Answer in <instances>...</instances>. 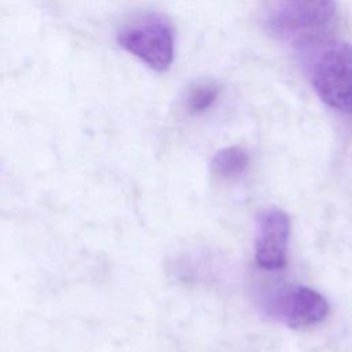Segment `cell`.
<instances>
[{"mask_svg": "<svg viewBox=\"0 0 352 352\" xmlns=\"http://www.w3.org/2000/svg\"><path fill=\"white\" fill-rule=\"evenodd\" d=\"M336 15L334 0H274L267 11L268 30L300 44L315 43Z\"/></svg>", "mask_w": 352, "mask_h": 352, "instance_id": "cell-1", "label": "cell"}, {"mask_svg": "<svg viewBox=\"0 0 352 352\" xmlns=\"http://www.w3.org/2000/svg\"><path fill=\"white\" fill-rule=\"evenodd\" d=\"M311 80L327 106L352 113V45L345 41L324 44L311 66Z\"/></svg>", "mask_w": 352, "mask_h": 352, "instance_id": "cell-2", "label": "cell"}, {"mask_svg": "<svg viewBox=\"0 0 352 352\" xmlns=\"http://www.w3.org/2000/svg\"><path fill=\"white\" fill-rule=\"evenodd\" d=\"M118 44L150 69H169L175 55L173 32L166 21L146 16L124 26L117 33Z\"/></svg>", "mask_w": 352, "mask_h": 352, "instance_id": "cell-3", "label": "cell"}, {"mask_svg": "<svg viewBox=\"0 0 352 352\" xmlns=\"http://www.w3.org/2000/svg\"><path fill=\"white\" fill-rule=\"evenodd\" d=\"M290 219L280 209L263 212L257 221L254 257L264 270H280L287 260Z\"/></svg>", "mask_w": 352, "mask_h": 352, "instance_id": "cell-4", "label": "cell"}, {"mask_svg": "<svg viewBox=\"0 0 352 352\" xmlns=\"http://www.w3.org/2000/svg\"><path fill=\"white\" fill-rule=\"evenodd\" d=\"M326 298L305 286L289 289L280 301V315L292 329H308L322 323L329 315Z\"/></svg>", "mask_w": 352, "mask_h": 352, "instance_id": "cell-5", "label": "cell"}, {"mask_svg": "<svg viewBox=\"0 0 352 352\" xmlns=\"http://www.w3.org/2000/svg\"><path fill=\"white\" fill-rule=\"evenodd\" d=\"M249 157L239 146H230L219 150L212 158L210 168L214 175L223 179L238 177L246 169Z\"/></svg>", "mask_w": 352, "mask_h": 352, "instance_id": "cell-6", "label": "cell"}, {"mask_svg": "<svg viewBox=\"0 0 352 352\" xmlns=\"http://www.w3.org/2000/svg\"><path fill=\"white\" fill-rule=\"evenodd\" d=\"M220 88L214 82L202 81L194 84L186 94V107L190 113H202L208 110L217 99Z\"/></svg>", "mask_w": 352, "mask_h": 352, "instance_id": "cell-7", "label": "cell"}]
</instances>
